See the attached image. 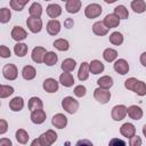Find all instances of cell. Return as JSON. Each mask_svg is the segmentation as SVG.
I'll use <instances>...</instances> for the list:
<instances>
[{
	"instance_id": "29",
	"label": "cell",
	"mask_w": 146,
	"mask_h": 146,
	"mask_svg": "<svg viewBox=\"0 0 146 146\" xmlns=\"http://www.w3.org/2000/svg\"><path fill=\"white\" fill-rule=\"evenodd\" d=\"M97 84H98V87H100V88H103V89H110V88L113 86V79H112L110 75L100 76V78L97 80Z\"/></svg>"
},
{
	"instance_id": "54",
	"label": "cell",
	"mask_w": 146,
	"mask_h": 146,
	"mask_svg": "<svg viewBox=\"0 0 146 146\" xmlns=\"http://www.w3.org/2000/svg\"><path fill=\"white\" fill-rule=\"evenodd\" d=\"M143 133H144V136L146 137V124L143 127Z\"/></svg>"
},
{
	"instance_id": "39",
	"label": "cell",
	"mask_w": 146,
	"mask_h": 146,
	"mask_svg": "<svg viewBox=\"0 0 146 146\" xmlns=\"http://www.w3.org/2000/svg\"><path fill=\"white\" fill-rule=\"evenodd\" d=\"M11 18V13H10V9L8 8H1L0 10V22L2 24H6L10 21Z\"/></svg>"
},
{
	"instance_id": "35",
	"label": "cell",
	"mask_w": 146,
	"mask_h": 146,
	"mask_svg": "<svg viewBox=\"0 0 146 146\" xmlns=\"http://www.w3.org/2000/svg\"><path fill=\"white\" fill-rule=\"evenodd\" d=\"M54 47L59 51H66L70 48V43L65 39H57L54 41Z\"/></svg>"
},
{
	"instance_id": "16",
	"label": "cell",
	"mask_w": 146,
	"mask_h": 146,
	"mask_svg": "<svg viewBox=\"0 0 146 146\" xmlns=\"http://www.w3.org/2000/svg\"><path fill=\"white\" fill-rule=\"evenodd\" d=\"M104 24L108 27V29H114V27H117L119 24H120V18L115 15V14H108L105 16L104 18Z\"/></svg>"
},
{
	"instance_id": "22",
	"label": "cell",
	"mask_w": 146,
	"mask_h": 146,
	"mask_svg": "<svg viewBox=\"0 0 146 146\" xmlns=\"http://www.w3.org/2000/svg\"><path fill=\"white\" fill-rule=\"evenodd\" d=\"M89 73H90V70H89V63L87 62H83L81 65H80V68L78 71V78L80 81H86L88 78H89Z\"/></svg>"
},
{
	"instance_id": "24",
	"label": "cell",
	"mask_w": 146,
	"mask_h": 146,
	"mask_svg": "<svg viewBox=\"0 0 146 146\" xmlns=\"http://www.w3.org/2000/svg\"><path fill=\"white\" fill-rule=\"evenodd\" d=\"M104 68H105L104 64L98 59H94L91 60V63H89V70H90V73L92 74H99L104 71Z\"/></svg>"
},
{
	"instance_id": "46",
	"label": "cell",
	"mask_w": 146,
	"mask_h": 146,
	"mask_svg": "<svg viewBox=\"0 0 146 146\" xmlns=\"http://www.w3.org/2000/svg\"><path fill=\"white\" fill-rule=\"evenodd\" d=\"M7 128H8V123L6 120L1 119L0 120V135H3L6 131H7Z\"/></svg>"
},
{
	"instance_id": "47",
	"label": "cell",
	"mask_w": 146,
	"mask_h": 146,
	"mask_svg": "<svg viewBox=\"0 0 146 146\" xmlns=\"http://www.w3.org/2000/svg\"><path fill=\"white\" fill-rule=\"evenodd\" d=\"M0 146H11V141L7 138L0 139Z\"/></svg>"
},
{
	"instance_id": "44",
	"label": "cell",
	"mask_w": 146,
	"mask_h": 146,
	"mask_svg": "<svg viewBox=\"0 0 146 146\" xmlns=\"http://www.w3.org/2000/svg\"><path fill=\"white\" fill-rule=\"evenodd\" d=\"M0 56H1L2 58H8V57H10L11 55H10V50H9V48L2 44V46L0 47Z\"/></svg>"
},
{
	"instance_id": "38",
	"label": "cell",
	"mask_w": 146,
	"mask_h": 146,
	"mask_svg": "<svg viewBox=\"0 0 146 146\" xmlns=\"http://www.w3.org/2000/svg\"><path fill=\"white\" fill-rule=\"evenodd\" d=\"M110 42L114 46H120L123 43V35L120 32H113L110 35Z\"/></svg>"
},
{
	"instance_id": "55",
	"label": "cell",
	"mask_w": 146,
	"mask_h": 146,
	"mask_svg": "<svg viewBox=\"0 0 146 146\" xmlns=\"http://www.w3.org/2000/svg\"><path fill=\"white\" fill-rule=\"evenodd\" d=\"M62 1H63V2H64V1H65V2H67V1H68V0H62Z\"/></svg>"
},
{
	"instance_id": "11",
	"label": "cell",
	"mask_w": 146,
	"mask_h": 146,
	"mask_svg": "<svg viewBox=\"0 0 146 146\" xmlns=\"http://www.w3.org/2000/svg\"><path fill=\"white\" fill-rule=\"evenodd\" d=\"M10 35H11V38L15 41L19 42V41H22V40H24V39L27 38V32L22 26H14V29L11 30Z\"/></svg>"
},
{
	"instance_id": "43",
	"label": "cell",
	"mask_w": 146,
	"mask_h": 146,
	"mask_svg": "<svg viewBox=\"0 0 146 146\" xmlns=\"http://www.w3.org/2000/svg\"><path fill=\"white\" fill-rule=\"evenodd\" d=\"M143 144V141H141V139H140V137H138V136H132L131 138H129V145L130 146H140Z\"/></svg>"
},
{
	"instance_id": "19",
	"label": "cell",
	"mask_w": 146,
	"mask_h": 146,
	"mask_svg": "<svg viewBox=\"0 0 146 146\" xmlns=\"http://www.w3.org/2000/svg\"><path fill=\"white\" fill-rule=\"evenodd\" d=\"M81 0H68L65 5V9L70 14H76L81 9Z\"/></svg>"
},
{
	"instance_id": "51",
	"label": "cell",
	"mask_w": 146,
	"mask_h": 146,
	"mask_svg": "<svg viewBox=\"0 0 146 146\" xmlns=\"http://www.w3.org/2000/svg\"><path fill=\"white\" fill-rule=\"evenodd\" d=\"M76 144H78V145H80V144H88V145H92L90 141H87V140H81V141H78Z\"/></svg>"
},
{
	"instance_id": "27",
	"label": "cell",
	"mask_w": 146,
	"mask_h": 146,
	"mask_svg": "<svg viewBox=\"0 0 146 146\" xmlns=\"http://www.w3.org/2000/svg\"><path fill=\"white\" fill-rule=\"evenodd\" d=\"M131 9L137 14H143L146 10V2L144 0H132Z\"/></svg>"
},
{
	"instance_id": "3",
	"label": "cell",
	"mask_w": 146,
	"mask_h": 146,
	"mask_svg": "<svg viewBox=\"0 0 146 146\" xmlns=\"http://www.w3.org/2000/svg\"><path fill=\"white\" fill-rule=\"evenodd\" d=\"M102 11H103V8H102L100 5H98V3H90V5H88L86 7L84 15H86L87 18L92 19V18H96V17L100 16Z\"/></svg>"
},
{
	"instance_id": "41",
	"label": "cell",
	"mask_w": 146,
	"mask_h": 146,
	"mask_svg": "<svg viewBox=\"0 0 146 146\" xmlns=\"http://www.w3.org/2000/svg\"><path fill=\"white\" fill-rule=\"evenodd\" d=\"M86 94H87V88H86L84 86L79 84V86H76V87L74 88V95H75L76 97L81 98V97L86 96Z\"/></svg>"
},
{
	"instance_id": "15",
	"label": "cell",
	"mask_w": 146,
	"mask_h": 146,
	"mask_svg": "<svg viewBox=\"0 0 146 146\" xmlns=\"http://www.w3.org/2000/svg\"><path fill=\"white\" fill-rule=\"evenodd\" d=\"M46 54H47L46 48H43V47H35L32 50V55H31L32 60L35 62V63H42Z\"/></svg>"
},
{
	"instance_id": "10",
	"label": "cell",
	"mask_w": 146,
	"mask_h": 146,
	"mask_svg": "<svg viewBox=\"0 0 146 146\" xmlns=\"http://www.w3.org/2000/svg\"><path fill=\"white\" fill-rule=\"evenodd\" d=\"M31 121L35 124H41L46 121V117H47V114L46 112L41 108V110H35V111H32L31 112Z\"/></svg>"
},
{
	"instance_id": "49",
	"label": "cell",
	"mask_w": 146,
	"mask_h": 146,
	"mask_svg": "<svg viewBox=\"0 0 146 146\" xmlns=\"http://www.w3.org/2000/svg\"><path fill=\"white\" fill-rule=\"evenodd\" d=\"M114 144H120V145H124V141H122V140H119V139L114 138V139H112V140L110 141V145H114Z\"/></svg>"
},
{
	"instance_id": "31",
	"label": "cell",
	"mask_w": 146,
	"mask_h": 146,
	"mask_svg": "<svg viewBox=\"0 0 146 146\" xmlns=\"http://www.w3.org/2000/svg\"><path fill=\"white\" fill-rule=\"evenodd\" d=\"M103 57H104V59L106 62L112 63L117 58V51L115 49H113V48H106L104 50V52H103Z\"/></svg>"
},
{
	"instance_id": "42",
	"label": "cell",
	"mask_w": 146,
	"mask_h": 146,
	"mask_svg": "<svg viewBox=\"0 0 146 146\" xmlns=\"http://www.w3.org/2000/svg\"><path fill=\"white\" fill-rule=\"evenodd\" d=\"M9 5H10V8L14 9V10H16V11H21V10H23V8H24V6H23L18 0H10Z\"/></svg>"
},
{
	"instance_id": "23",
	"label": "cell",
	"mask_w": 146,
	"mask_h": 146,
	"mask_svg": "<svg viewBox=\"0 0 146 146\" xmlns=\"http://www.w3.org/2000/svg\"><path fill=\"white\" fill-rule=\"evenodd\" d=\"M59 82L64 87L70 88V87H72L74 84V78L70 72H64V73H62L59 75Z\"/></svg>"
},
{
	"instance_id": "8",
	"label": "cell",
	"mask_w": 146,
	"mask_h": 146,
	"mask_svg": "<svg viewBox=\"0 0 146 146\" xmlns=\"http://www.w3.org/2000/svg\"><path fill=\"white\" fill-rule=\"evenodd\" d=\"M51 123L57 129H64L67 125V117L62 113H57V114H55L52 116Z\"/></svg>"
},
{
	"instance_id": "17",
	"label": "cell",
	"mask_w": 146,
	"mask_h": 146,
	"mask_svg": "<svg viewBox=\"0 0 146 146\" xmlns=\"http://www.w3.org/2000/svg\"><path fill=\"white\" fill-rule=\"evenodd\" d=\"M108 30L110 29L104 24V22H96L92 25V32H94V34H96L98 36L106 35L108 33Z\"/></svg>"
},
{
	"instance_id": "45",
	"label": "cell",
	"mask_w": 146,
	"mask_h": 146,
	"mask_svg": "<svg viewBox=\"0 0 146 146\" xmlns=\"http://www.w3.org/2000/svg\"><path fill=\"white\" fill-rule=\"evenodd\" d=\"M136 81H137L136 78H129V79H127V80L124 81V87H125V89L132 90V87H133V84L136 83Z\"/></svg>"
},
{
	"instance_id": "5",
	"label": "cell",
	"mask_w": 146,
	"mask_h": 146,
	"mask_svg": "<svg viewBox=\"0 0 146 146\" xmlns=\"http://www.w3.org/2000/svg\"><path fill=\"white\" fill-rule=\"evenodd\" d=\"M2 75L5 79L9 80V81H13V80H16L17 75H18V70L16 67V65L14 64H6L2 68Z\"/></svg>"
},
{
	"instance_id": "28",
	"label": "cell",
	"mask_w": 146,
	"mask_h": 146,
	"mask_svg": "<svg viewBox=\"0 0 146 146\" xmlns=\"http://www.w3.org/2000/svg\"><path fill=\"white\" fill-rule=\"evenodd\" d=\"M27 50H29L27 44H25L23 42H17L14 46V52L17 57H24L27 54Z\"/></svg>"
},
{
	"instance_id": "48",
	"label": "cell",
	"mask_w": 146,
	"mask_h": 146,
	"mask_svg": "<svg viewBox=\"0 0 146 146\" xmlns=\"http://www.w3.org/2000/svg\"><path fill=\"white\" fill-rule=\"evenodd\" d=\"M140 63H141V65L144 66V67H146V51L145 52H143L141 55H140Z\"/></svg>"
},
{
	"instance_id": "20",
	"label": "cell",
	"mask_w": 146,
	"mask_h": 146,
	"mask_svg": "<svg viewBox=\"0 0 146 146\" xmlns=\"http://www.w3.org/2000/svg\"><path fill=\"white\" fill-rule=\"evenodd\" d=\"M46 13L50 18H56L62 14V7L57 3H50L46 8Z\"/></svg>"
},
{
	"instance_id": "9",
	"label": "cell",
	"mask_w": 146,
	"mask_h": 146,
	"mask_svg": "<svg viewBox=\"0 0 146 146\" xmlns=\"http://www.w3.org/2000/svg\"><path fill=\"white\" fill-rule=\"evenodd\" d=\"M114 71L121 75H124L129 72V64L125 59L123 58H120L117 60H115L114 63Z\"/></svg>"
},
{
	"instance_id": "1",
	"label": "cell",
	"mask_w": 146,
	"mask_h": 146,
	"mask_svg": "<svg viewBox=\"0 0 146 146\" xmlns=\"http://www.w3.org/2000/svg\"><path fill=\"white\" fill-rule=\"evenodd\" d=\"M57 140V133L54 131V130H51V129H49V130H47L46 132H43L38 139H35V140H33L32 141V146H50L51 144H54L55 141Z\"/></svg>"
},
{
	"instance_id": "2",
	"label": "cell",
	"mask_w": 146,
	"mask_h": 146,
	"mask_svg": "<svg viewBox=\"0 0 146 146\" xmlns=\"http://www.w3.org/2000/svg\"><path fill=\"white\" fill-rule=\"evenodd\" d=\"M62 107L68 114H74L78 111V108H79V102L75 98H73V97L67 96V97H64L63 98V100H62Z\"/></svg>"
},
{
	"instance_id": "53",
	"label": "cell",
	"mask_w": 146,
	"mask_h": 146,
	"mask_svg": "<svg viewBox=\"0 0 146 146\" xmlns=\"http://www.w3.org/2000/svg\"><path fill=\"white\" fill-rule=\"evenodd\" d=\"M106 3H114V2H116L117 0H104Z\"/></svg>"
},
{
	"instance_id": "6",
	"label": "cell",
	"mask_w": 146,
	"mask_h": 146,
	"mask_svg": "<svg viewBox=\"0 0 146 146\" xmlns=\"http://www.w3.org/2000/svg\"><path fill=\"white\" fill-rule=\"evenodd\" d=\"M127 112H128V107H125L124 105H115L112 108L111 115H112V119L114 121H121L125 117Z\"/></svg>"
},
{
	"instance_id": "32",
	"label": "cell",
	"mask_w": 146,
	"mask_h": 146,
	"mask_svg": "<svg viewBox=\"0 0 146 146\" xmlns=\"http://www.w3.org/2000/svg\"><path fill=\"white\" fill-rule=\"evenodd\" d=\"M58 60V57H57V54L54 52V51H47V54L44 55V58H43V63L47 65V66H52L57 63Z\"/></svg>"
},
{
	"instance_id": "33",
	"label": "cell",
	"mask_w": 146,
	"mask_h": 146,
	"mask_svg": "<svg viewBox=\"0 0 146 146\" xmlns=\"http://www.w3.org/2000/svg\"><path fill=\"white\" fill-rule=\"evenodd\" d=\"M131 91L136 92L138 96H145L146 95V84H145V82H143L140 80H137L136 83L133 84Z\"/></svg>"
},
{
	"instance_id": "14",
	"label": "cell",
	"mask_w": 146,
	"mask_h": 146,
	"mask_svg": "<svg viewBox=\"0 0 146 146\" xmlns=\"http://www.w3.org/2000/svg\"><path fill=\"white\" fill-rule=\"evenodd\" d=\"M47 32L50 35H57L60 32V22L52 18L47 23Z\"/></svg>"
},
{
	"instance_id": "26",
	"label": "cell",
	"mask_w": 146,
	"mask_h": 146,
	"mask_svg": "<svg viewBox=\"0 0 146 146\" xmlns=\"http://www.w3.org/2000/svg\"><path fill=\"white\" fill-rule=\"evenodd\" d=\"M29 13H30V16L40 18L42 15V6L39 2H33L29 8Z\"/></svg>"
},
{
	"instance_id": "56",
	"label": "cell",
	"mask_w": 146,
	"mask_h": 146,
	"mask_svg": "<svg viewBox=\"0 0 146 146\" xmlns=\"http://www.w3.org/2000/svg\"><path fill=\"white\" fill-rule=\"evenodd\" d=\"M44 1H50V0H44Z\"/></svg>"
},
{
	"instance_id": "12",
	"label": "cell",
	"mask_w": 146,
	"mask_h": 146,
	"mask_svg": "<svg viewBox=\"0 0 146 146\" xmlns=\"http://www.w3.org/2000/svg\"><path fill=\"white\" fill-rule=\"evenodd\" d=\"M120 133L125 138H131L132 136L136 135V128L132 123H129V122L123 123L120 128Z\"/></svg>"
},
{
	"instance_id": "4",
	"label": "cell",
	"mask_w": 146,
	"mask_h": 146,
	"mask_svg": "<svg viewBox=\"0 0 146 146\" xmlns=\"http://www.w3.org/2000/svg\"><path fill=\"white\" fill-rule=\"evenodd\" d=\"M94 97L100 104H106L111 99V92L108 91V89H103V88L98 87L97 89L94 90Z\"/></svg>"
},
{
	"instance_id": "34",
	"label": "cell",
	"mask_w": 146,
	"mask_h": 146,
	"mask_svg": "<svg viewBox=\"0 0 146 146\" xmlns=\"http://www.w3.org/2000/svg\"><path fill=\"white\" fill-rule=\"evenodd\" d=\"M114 14L120 18V19H127L129 17V11L123 5H119L114 8Z\"/></svg>"
},
{
	"instance_id": "40",
	"label": "cell",
	"mask_w": 146,
	"mask_h": 146,
	"mask_svg": "<svg viewBox=\"0 0 146 146\" xmlns=\"http://www.w3.org/2000/svg\"><path fill=\"white\" fill-rule=\"evenodd\" d=\"M13 94H14V88L11 86L1 84V87H0V97L1 98H7Z\"/></svg>"
},
{
	"instance_id": "52",
	"label": "cell",
	"mask_w": 146,
	"mask_h": 146,
	"mask_svg": "<svg viewBox=\"0 0 146 146\" xmlns=\"http://www.w3.org/2000/svg\"><path fill=\"white\" fill-rule=\"evenodd\" d=\"M18 1H19V2H21L23 6H25V5H26V3H27L30 0H18Z\"/></svg>"
},
{
	"instance_id": "37",
	"label": "cell",
	"mask_w": 146,
	"mask_h": 146,
	"mask_svg": "<svg viewBox=\"0 0 146 146\" xmlns=\"http://www.w3.org/2000/svg\"><path fill=\"white\" fill-rule=\"evenodd\" d=\"M15 137H16V140L19 143V144H26L27 141H29V133L24 130V129H18L17 131H16V135H15Z\"/></svg>"
},
{
	"instance_id": "7",
	"label": "cell",
	"mask_w": 146,
	"mask_h": 146,
	"mask_svg": "<svg viewBox=\"0 0 146 146\" xmlns=\"http://www.w3.org/2000/svg\"><path fill=\"white\" fill-rule=\"evenodd\" d=\"M26 25L32 33H39L42 29V21L41 18H35V17L30 16L26 19Z\"/></svg>"
},
{
	"instance_id": "21",
	"label": "cell",
	"mask_w": 146,
	"mask_h": 146,
	"mask_svg": "<svg viewBox=\"0 0 146 146\" xmlns=\"http://www.w3.org/2000/svg\"><path fill=\"white\" fill-rule=\"evenodd\" d=\"M24 107V99L22 97H14L10 102H9V108L14 112H19L22 111Z\"/></svg>"
},
{
	"instance_id": "36",
	"label": "cell",
	"mask_w": 146,
	"mask_h": 146,
	"mask_svg": "<svg viewBox=\"0 0 146 146\" xmlns=\"http://www.w3.org/2000/svg\"><path fill=\"white\" fill-rule=\"evenodd\" d=\"M75 65H76V63H75L74 59H72V58H66V59L63 60L60 67H62V70H63L64 72H72V71L75 68Z\"/></svg>"
},
{
	"instance_id": "18",
	"label": "cell",
	"mask_w": 146,
	"mask_h": 146,
	"mask_svg": "<svg viewBox=\"0 0 146 146\" xmlns=\"http://www.w3.org/2000/svg\"><path fill=\"white\" fill-rule=\"evenodd\" d=\"M127 114L132 120H140L143 117V110L137 105H131V106L128 107Z\"/></svg>"
},
{
	"instance_id": "50",
	"label": "cell",
	"mask_w": 146,
	"mask_h": 146,
	"mask_svg": "<svg viewBox=\"0 0 146 146\" xmlns=\"http://www.w3.org/2000/svg\"><path fill=\"white\" fill-rule=\"evenodd\" d=\"M73 24H74V22H73L72 19H66V22H65V26H66L67 29L72 27V26H73Z\"/></svg>"
},
{
	"instance_id": "30",
	"label": "cell",
	"mask_w": 146,
	"mask_h": 146,
	"mask_svg": "<svg viewBox=\"0 0 146 146\" xmlns=\"http://www.w3.org/2000/svg\"><path fill=\"white\" fill-rule=\"evenodd\" d=\"M27 107H29V110L31 112L35 111V110H41L43 107V103H42V100L39 97H31L30 100H29Z\"/></svg>"
},
{
	"instance_id": "13",
	"label": "cell",
	"mask_w": 146,
	"mask_h": 146,
	"mask_svg": "<svg viewBox=\"0 0 146 146\" xmlns=\"http://www.w3.org/2000/svg\"><path fill=\"white\" fill-rule=\"evenodd\" d=\"M42 87H43V89L47 91V92H49V94H54V92H56L57 90H58V81H56L55 79H52V78H48V79H46L44 81H43V84H42Z\"/></svg>"
},
{
	"instance_id": "25",
	"label": "cell",
	"mask_w": 146,
	"mask_h": 146,
	"mask_svg": "<svg viewBox=\"0 0 146 146\" xmlns=\"http://www.w3.org/2000/svg\"><path fill=\"white\" fill-rule=\"evenodd\" d=\"M35 75H36V71H35V68L33 66L26 65V66L23 67V70H22V76H23L24 80H27V81L29 80H32V79L35 78Z\"/></svg>"
}]
</instances>
